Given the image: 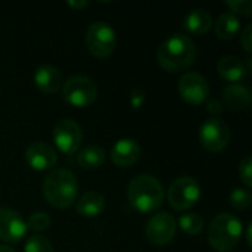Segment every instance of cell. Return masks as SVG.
Wrapping results in <instances>:
<instances>
[{
  "mask_svg": "<svg viewBox=\"0 0 252 252\" xmlns=\"http://www.w3.org/2000/svg\"><path fill=\"white\" fill-rule=\"evenodd\" d=\"M196 58V44L195 41L182 32H176L165 38L158 50L157 59L158 63L170 72H179L189 68Z\"/></svg>",
  "mask_w": 252,
  "mask_h": 252,
  "instance_id": "1",
  "label": "cell"
},
{
  "mask_svg": "<svg viewBox=\"0 0 252 252\" xmlns=\"http://www.w3.org/2000/svg\"><path fill=\"white\" fill-rule=\"evenodd\" d=\"M46 201L59 210L69 208L78 195V182L72 171L66 168L52 170L43 182Z\"/></svg>",
  "mask_w": 252,
  "mask_h": 252,
  "instance_id": "2",
  "label": "cell"
},
{
  "mask_svg": "<svg viewBox=\"0 0 252 252\" xmlns=\"http://www.w3.org/2000/svg\"><path fill=\"white\" fill-rule=\"evenodd\" d=\"M128 201L142 214L154 213L164 202V188L154 176L140 174L128 185Z\"/></svg>",
  "mask_w": 252,
  "mask_h": 252,
  "instance_id": "3",
  "label": "cell"
},
{
  "mask_svg": "<svg viewBox=\"0 0 252 252\" xmlns=\"http://www.w3.org/2000/svg\"><path fill=\"white\" fill-rule=\"evenodd\" d=\"M242 233L244 224L241 219L229 213H221L213 219L208 227V241L216 251L229 252L236 248Z\"/></svg>",
  "mask_w": 252,
  "mask_h": 252,
  "instance_id": "4",
  "label": "cell"
},
{
  "mask_svg": "<svg viewBox=\"0 0 252 252\" xmlns=\"http://www.w3.org/2000/svg\"><path fill=\"white\" fill-rule=\"evenodd\" d=\"M86 44L92 55L96 58H108L117 47V35L114 28L103 22H92L86 32Z\"/></svg>",
  "mask_w": 252,
  "mask_h": 252,
  "instance_id": "5",
  "label": "cell"
},
{
  "mask_svg": "<svg viewBox=\"0 0 252 252\" xmlns=\"http://www.w3.org/2000/svg\"><path fill=\"white\" fill-rule=\"evenodd\" d=\"M62 97L72 106L84 108L96 100L97 86L86 75H72L63 83Z\"/></svg>",
  "mask_w": 252,
  "mask_h": 252,
  "instance_id": "6",
  "label": "cell"
},
{
  "mask_svg": "<svg viewBox=\"0 0 252 252\" xmlns=\"http://www.w3.org/2000/svg\"><path fill=\"white\" fill-rule=\"evenodd\" d=\"M170 205L176 211L190 210L201 198V188L193 177L182 176L177 177L168 188L167 193Z\"/></svg>",
  "mask_w": 252,
  "mask_h": 252,
  "instance_id": "7",
  "label": "cell"
},
{
  "mask_svg": "<svg viewBox=\"0 0 252 252\" xmlns=\"http://www.w3.org/2000/svg\"><path fill=\"white\" fill-rule=\"evenodd\" d=\"M177 232L176 219L168 213H157L154 214L145 227L146 239L157 247H164L170 244Z\"/></svg>",
  "mask_w": 252,
  "mask_h": 252,
  "instance_id": "8",
  "label": "cell"
},
{
  "mask_svg": "<svg viewBox=\"0 0 252 252\" xmlns=\"http://www.w3.org/2000/svg\"><path fill=\"white\" fill-rule=\"evenodd\" d=\"M199 140L207 151L220 152L230 142V128L220 118H208L201 124Z\"/></svg>",
  "mask_w": 252,
  "mask_h": 252,
  "instance_id": "9",
  "label": "cell"
},
{
  "mask_svg": "<svg viewBox=\"0 0 252 252\" xmlns=\"http://www.w3.org/2000/svg\"><path fill=\"white\" fill-rule=\"evenodd\" d=\"M55 146L63 152L65 155H72L78 151L81 140H83V131L78 123L69 118H63L58 121L52 131Z\"/></svg>",
  "mask_w": 252,
  "mask_h": 252,
  "instance_id": "10",
  "label": "cell"
},
{
  "mask_svg": "<svg viewBox=\"0 0 252 252\" xmlns=\"http://www.w3.org/2000/svg\"><path fill=\"white\" fill-rule=\"evenodd\" d=\"M179 93L189 105H202L210 94V86L204 75L198 72H186L179 80Z\"/></svg>",
  "mask_w": 252,
  "mask_h": 252,
  "instance_id": "11",
  "label": "cell"
},
{
  "mask_svg": "<svg viewBox=\"0 0 252 252\" xmlns=\"http://www.w3.org/2000/svg\"><path fill=\"white\" fill-rule=\"evenodd\" d=\"M27 164L35 171L52 170L58 162V154L55 148L44 142H34L25 151Z\"/></svg>",
  "mask_w": 252,
  "mask_h": 252,
  "instance_id": "12",
  "label": "cell"
},
{
  "mask_svg": "<svg viewBox=\"0 0 252 252\" xmlns=\"http://www.w3.org/2000/svg\"><path fill=\"white\" fill-rule=\"evenodd\" d=\"M27 233V223L19 213L0 208V239L9 244L19 242Z\"/></svg>",
  "mask_w": 252,
  "mask_h": 252,
  "instance_id": "13",
  "label": "cell"
},
{
  "mask_svg": "<svg viewBox=\"0 0 252 252\" xmlns=\"http://www.w3.org/2000/svg\"><path fill=\"white\" fill-rule=\"evenodd\" d=\"M140 158V146L134 139H120L111 149V159L117 167H131Z\"/></svg>",
  "mask_w": 252,
  "mask_h": 252,
  "instance_id": "14",
  "label": "cell"
},
{
  "mask_svg": "<svg viewBox=\"0 0 252 252\" xmlns=\"http://www.w3.org/2000/svg\"><path fill=\"white\" fill-rule=\"evenodd\" d=\"M219 74L230 81L232 84H239V81L245 80L248 75V69L245 62L238 56H224L217 63Z\"/></svg>",
  "mask_w": 252,
  "mask_h": 252,
  "instance_id": "15",
  "label": "cell"
},
{
  "mask_svg": "<svg viewBox=\"0 0 252 252\" xmlns=\"http://www.w3.org/2000/svg\"><path fill=\"white\" fill-rule=\"evenodd\" d=\"M34 83L38 90L44 93H56L62 86V75L56 66L52 65H43L35 69L34 74Z\"/></svg>",
  "mask_w": 252,
  "mask_h": 252,
  "instance_id": "16",
  "label": "cell"
},
{
  "mask_svg": "<svg viewBox=\"0 0 252 252\" xmlns=\"http://www.w3.org/2000/svg\"><path fill=\"white\" fill-rule=\"evenodd\" d=\"M213 27V16L205 9H193L183 19V28L189 34L202 35Z\"/></svg>",
  "mask_w": 252,
  "mask_h": 252,
  "instance_id": "17",
  "label": "cell"
},
{
  "mask_svg": "<svg viewBox=\"0 0 252 252\" xmlns=\"http://www.w3.org/2000/svg\"><path fill=\"white\" fill-rule=\"evenodd\" d=\"M106 202L105 198L94 190H89L81 195V198L77 201V213L83 217H97L105 211Z\"/></svg>",
  "mask_w": 252,
  "mask_h": 252,
  "instance_id": "18",
  "label": "cell"
},
{
  "mask_svg": "<svg viewBox=\"0 0 252 252\" xmlns=\"http://www.w3.org/2000/svg\"><path fill=\"white\" fill-rule=\"evenodd\" d=\"M223 97L232 109H247L251 105V92L244 84H229L223 90Z\"/></svg>",
  "mask_w": 252,
  "mask_h": 252,
  "instance_id": "19",
  "label": "cell"
},
{
  "mask_svg": "<svg viewBox=\"0 0 252 252\" xmlns=\"http://www.w3.org/2000/svg\"><path fill=\"white\" fill-rule=\"evenodd\" d=\"M241 30V19L232 12H224L216 22V35L221 40H232Z\"/></svg>",
  "mask_w": 252,
  "mask_h": 252,
  "instance_id": "20",
  "label": "cell"
},
{
  "mask_svg": "<svg viewBox=\"0 0 252 252\" xmlns=\"http://www.w3.org/2000/svg\"><path fill=\"white\" fill-rule=\"evenodd\" d=\"M105 159H106V152L96 145L81 149L77 155V164L81 168H87V170H94L102 167Z\"/></svg>",
  "mask_w": 252,
  "mask_h": 252,
  "instance_id": "21",
  "label": "cell"
},
{
  "mask_svg": "<svg viewBox=\"0 0 252 252\" xmlns=\"http://www.w3.org/2000/svg\"><path fill=\"white\" fill-rule=\"evenodd\" d=\"M176 223L189 236H196L204 230V220L199 214H195V213L182 214Z\"/></svg>",
  "mask_w": 252,
  "mask_h": 252,
  "instance_id": "22",
  "label": "cell"
},
{
  "mask_svg": "<svg viewBox=\"0 0 252 252\" xmlns=\"http://www.w3.org/2000/svg\"><path fill=\"white\" fill-rule=\"evenodd\" d=\"M230 204L236 210H248L252 205V193L247 188H236L230 193Z\"/></svg>",
  "mask_w": 252,
  "mask_h": 252,
  "instance_id": "23",
  "label": "cell"
},
{
  "mask_svg": "<svg viewBox=\"0 0 252 252\" xmlns=\"http://www.w3.org/2000/svg\"><path fill=\"white\" fill-rule=\"evenodd\" d=\"M24 252H53L50 241L40 235H32L27 239Z\"/></svg>",
  "mask_w": 252,
  "mask_h": 252,
  "instance_id": "24",
  "label": "cell"
},
{
  "mask_svg": "<svg viewBox=\"0 0 252 252\" xmlns=\"http://www.w3.org/2000/svg\"><path fill=\"white\" fill-rule=\"evenodd\" d=\"M49 226H50V217L44 211L32 213L27 221V229H30L32 232H43V230L49 229Z\"/></svg>",
  "mask_w": 252,
  "mask_h": 252,
  "instance_id": "25",
  "label": "cell"
},
{
  "mask_svg": "<svg viewBox=\"0 0 252 252\" xmlns=\"http://www.w3.org/2000/svg\"><path fill=\"white\" fill-rule=\"evenodd\" d=\"M226 6L232 9V13L242 15V16H251L252 15V1L251 0H227Z\"/></svg>",
  "mask_w": 252,
  "mask_h": 252,
  "instance_id": "26",
  "label": "cell"
},
{
  "mask_svg": "<svg viewBox=\"0 0 252 252\" xmlns=\"http://www.w3.org/2000/svg\"><path fill=\"white\" fill-rule=\"evenodd\" d=\"M239 177L247 189H250L252 186V158L250 155H247L239 164Z\"/></svg>",
  "mask_w": 252,
  "mask_h": 252,
  "instance_id": "27",
  "label": "cell"
},
{
  "mask_svg": "<svg viewBox=\"0 0 252 252\" xmlns=\"http://www.w3.org/2000/svg\"><path fill=\"white\" fill-rule=\"evenodd\" d=\"M241 44H242V47L245 49V52H247V53H251L252 52V25L251 24H248V25L244 28V31H242V34H241Z\"/></svg>",
  "mask_w": 252,
  "mask_h": 252,
  "instance_id": "28",
  "label": "cell"
},
{
  "mask_svg": "<svg viewBox=\"0 0 252 252\" xmlns=\"http://www.w3.org/2000/svg\"><path fill=\"white\" fill-rule=\"evenodd\" d=\"M145 102V92L142 89H133L130 93V105L133 109H139Z\"/></svg>",
  "mask_w": 252,
  "mask_h": 252,
  "instance_id": "29",
  "label": "cell"
},
{
  "mask_svg": "<svg viewBox=\"0 0 252 252\" xmlns=\"http://www.w3.org/2000/svg\"><path fill=\"white\" fill-rule=\"evenodd\" d=\"M207 111L210 114H214V115H220L223 112V105L217 100V99H210L207 102Z\"/></svg>",
  "mask_w": 252,
  "mask_h": 252,
  "instance_id": "30",
  "label": "cell"
},
{
  "mask_svg": "<svg viewBox=\"0 0 252 252\" xmlns=\"http://www.w3.org/2000/svg\"><path fill=\"white\" fill-rule=\"evenodd\" d=\"M66 4H68L69 7L75 9V10H81V9H84V7L89 6V1H87V0H75V1L69 0V1H66Z\"/></svg>",
  "mask_w": 252,
  "mask_h": 252,
  "instance_id": "31",
  "label": "cell"
},
{
  "mask_svg": "<svg viewBox=\"0 0 252 252\" xmlns=\"http://www.w3.org/2000/svg\"><path fill=\"white\" fill-rule=\"evenodd\" d=\"M251 224L252 223H250L248 227H247V242H248V245H251Z\"/></svg>",
  "mask_w": 252,
  "mask_h": 252,
  "instance_id": "32",
  "label": "cell"
},
{
  "mask_svg": "<svg viewBox=\"0 0 252 252\" xmlns=\"http://www.w3.org/2000/svg\"><path fill=\"white\" fill-rule=\"evenodd\" d=\"M0 252H15L13 248L7 247V245H0Z\"/></svg>",
  "mask_w": 252,
  "mask_h": 252,
  "instance_id": "33",
  "label": "cell"
}]
</instances>
